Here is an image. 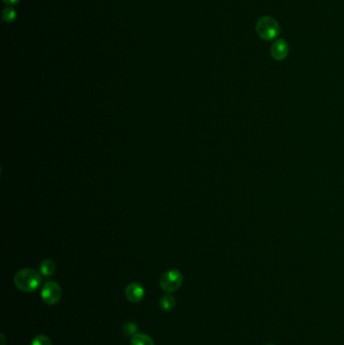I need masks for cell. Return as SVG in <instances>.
<instances>
[{
    "instance_id": "1",
    "label": "cell",
    "mask_w": 344,
    "mask_h": 345,
    "mask_svg": "<svg viewBox=\"0 0 344 345\" xmlns=\"http://www.w3.org/2000/svg\"><path fill=\"white\" fill-rule=\"evenodd\" d=\"M13 282L19 291L31 293L38 289L41 283V278L39 273L32 269H22L15 274Z\"/></svg>"
},
{
    "instance_id": "2",
    "label": "cell",
    "mask_w": 344,
    "mask_h": 345,
    "mask_svg": "<svg viewBox=\"0 0 344 345\" xmlns=\"http://www.w3.org/2000/svg\"><path fill=\"white\" fill-rule=\"evenodd\" d=\"M255 30L257 35L267 41L277 38L281 33V27L278 21L269 15L262 16L256 21Z\"/></svg>"
},
{
    "instance_id": "3",
    "label": "cell",
    "mask_w": 344,
    "mask_h": 345,
    "mask_svg": "<svg viewBox=\"0 0 344 345\" xmlns=\"http://www.w3.org/2000/svg\"><path fill=\"white\" fill-rule=\"evenodd\" d=\"M183 284V275L178 270H170L166 272L160 280V287L168 294L178 291Z\"/></svg>"
},
{
    "instance_id": "4",
    "label": "cell",
    "mask_w": 344,
    "mask_h": 345,
    "mask_svg": "<svg viewBox=\"0 0 344 345\" xmlns=\"http://www.w3.org/2000/svg\"><path fill=\"white\" fill-rule=\"evenodd\" d=\"M62 296L63 292L60 285L53 281L46 283L40 291V297L42 301L49 306L58 304L61 301Z\"/></svg>"
},
{
    "instance_id": "5",
    "label": "cell",
    "mask_w": 344,
    "mask_h": 345,
    "mask_svg": "<svg viewBox=\"0 0 344 345\" xmlns=\"http://www.w3.org/2000/svg\"><path fill=\"white\" fill-rule=\"evenodd\" d=\"M271 55L276 61H283L289 55V45L284 38L274 41L271 48Z\"/></svg>"
},
{
    "instance_id": "6",
    "label": "cell",
    "mask_w": 344,
    "mask_h": 345,
    "mask_svg": "<svg viewBox=\"0 0 344 345\" xmlns=\"http://www.w3.org/2000/svg\"><path fill=\"white\" fill-rule=\"evenodd\" d=\"M145 294L146 292L144 287L138 283H132L125 289V296L132 303L142 302L145 298Z\"/></svg>"
},
{
    "instance_id": "7",
    "label": "cell",
    "mask_w": 344,
    "mask_h": 345,
    "mask_svg": "<svg viewBox=\"0 0 344 345\" xmlns=\"http://www.w3.org/2000/svg\"><path fill=\"white\" fill-rule=\"evenodd\" d=\"M56 263L53 260H45L39 265V272L44 277H50L56 272Z\"/></svg>"
},
{
    "instance_id": "8",
    "label": "cell",
    "mask_w": 344,
    "mask_h": 345,
    "mask_svg": "<svg viewBox=\"0 0 344 345\" xmlns=\"http://www.w3.org/2000/svg\"><path fill=\"white\" fill-rule=\"evenodd\" d=\"M131 345H155V341L146 333H137L133 336Z\"/></svg>"
},
{
    "instance_id": "9",
    "label": "cell",
    "mask_w": 344,
    "mask_h": 345,
    "mask_svg": "<svg viewBox=\"0 0 344 345\" xmlns=\"http://www.w3.org/2000/svg\"><path fill=\"white\" fill-rule=\"evenodd\" d=\"M160 306L165 312H171L176 307V299L171 294H167L161 298Z\"/></svg>"
},
{
    "instance_id": "10",
    "label": "cell",
    "mask_w": 344,
    "mask_h": 345,
    "mask_svg": "<svg viewBox=\"0 0 344 345\" xmlns=\"http://www.w3.org/2000/svg\"><path fill=\"white\" fill-rule=\"evenodd\" d=\"M30 345H52V341L47 335H37L32 339Z\"/></svg>"
},
{
    "instance_id": "11",
    "label": "cell",
    "mask_w": 344,
    "mask_h": 345,
    "mask_svg": "<svg viewBox=\"0 0 344 345\" xmlns=\"http://www.w3.org/2000/svg\"><path fill=\"white\" fill-rule=\"evenodd\" d=\"M137 330H138V326H137V324H135L134 322H128V323H126L125 325H124V327H123V332L125 333V335H132V334H137L136 332H137Z\"/></svg>"
},
{
    "instance_id": "12",
    "label": "cell",
    "mask_w": 344,
    "mask_h": 345,
    "mask_svg": "<svg viewBox=\"0 0 344 345\" xmlns=\"http://www.w3.org/2000/svg\"><path fill=\"white\" fill-rule=\"evenodd\" d=\"M5 1H7V2H9V3H13V2H16L17 0H5Z\"/></svg>"
},
{
    "instance_id": "13",
    "label": "cell",
    "mask_w": 344,
    "mask_h": 345,
    "mask_svg": "<svg viewBox=\"0 0 344 345\" xmlns=\"http://www.w3.org/2000/svg\"><path fill=\"white\" fill-rule=\"evenodd\" d=\"M268 345H274V344H268Z\"/></svg>"
}]
</instances>
